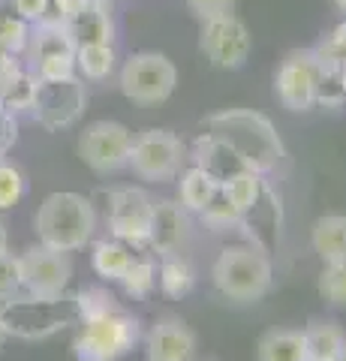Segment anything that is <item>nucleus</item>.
Wrapping results in <instances>:
<instances>
[{"label": "nucleus", "instance_id": "obj_1", "mask_svg": "<svg viewBox=\"0 0 346 361\" xmlns=\"http://www.w3.org/2000/svg\"><path fill=\"white\" fill-rule=\"evenodd\" d=\"M33 229H37L39 244L51 247V250H82L97 229L94 202L79 193H51L37 208Z\"/></svg>", "mask_w": 346, "mask_h": 361}, {"label": "nucleus", "instance_id": "obj_2", "mask_svg": "<svg viewBox=\"0 0 346 361\" xmlns=\"http://www.w3.org/2000/svg\"><path fill=\"white\" fill-rule=\"evenodd\" d=\"M0 319H4L6 337L21 341H46V337L63 331L75 319V304L61 298H33V295H13L0 304Z\"/></svg>", "mask_w": 346, "mask_h": 361}, {"label": "nucleus", "instance_id": "obj_3", "mask_svg": "<svg viewBox=\"0 0 346 361\" xmlns=\"http://www.w3.org/2000/svg\"><path fill=\"white\" fill-rule=\"evenodd\" d=\"M142 341V325L136 316L121 307L106 310L91 319H82V331L75 337V358L79 361H121Z\"/></svg>", "mask_w": 346, "mask_h": 361}, {"label": "nucleus", "instance_id": "obj_4", "mask_svg": "<svg viewBox=\"0 0 346 361\" xmlns=\"http://www.w3.org/2000/svg\"><path fill=\"white\" fill-rule=\"evenodd\" d=\"M214 283L232 301H259L271 289V262L259 247H226L214 262Z\"/></svg>", "mask_w": 346, "mask_h": 361}, {"label": "nucleus", "instance_id": "obj_5", "mask_svg": "<svg viewBox=\"0 0 346 361\" xmlns=\"http://www.w3.org/2000/svg\"><path fill=\"white\" fill-rule=\"evenodd\" d=\"M178 70L163 51H136L121 70V94L136 106H160L175 94Z\"/></svg>", "mask_w": 346, "mask_h": 361}, {"label": "nucleus", "instance_id": "obj_6", "mask_svg": "<svg viewBox=\"0 0 346 361\" xmlns=\"http://www.w3.org/2000/svg\"><path fill=\"white\" fill-rule=\"evenodd\" d=\"M187 160V148L169 130H142L139 135H132L130 142V157L127 166L132 169V175L148 184H163L172 180L181 172V163Z\"/></svg>", "mask_w": 346, "mask_h": 361}, {"label": "nucleus", "instance_id": "obj_7", "mask_svg": "<svg viewBox=\"0 0 346 361\" xmlns=\"http://www.w3.org/2000/svg\"><path fill=\"white\" fill-rule=\"evenodd\" d=\"M328 63L319 58V51H289L274 78L277 99L289 111H310L326 85Z\"/></svg>", "mask_w": 346, "mask_h": 361}, {"label": "nucleus", "instance_id": "obj_8", "mask_svg": "<svg viewBox=\"0 0 346 361\" xmlns=\"http://www.w3.org/2000/svg\"><path fill=\"white\" fill-rule=\"evenodd\" d=\"M85 103H87V94L79 75L58 78V82H39L37 78V94H33V103H30V115L39 127L58 133L79 121Z\"/></svg>", "mask_w": 346, "mask_h": 361}, {"label": "nucleus", "instance_id": "obj_9", "mask_svg": "<svg viewBox=\"0 0 346 361\" xmlns=\"http://www.w3.org/2000/svg\"><path fill=\"white\" fill-rule=\"evenodd\" d=\"M21 289L33 298H61L73 277V259L63 250H51L46 244H33L18 256Z\"/></svg>", "mask_w": 346, "mask_h": 361}, {"label": "nucleus", "instance_id": "obj_10", "mask_svg": "<svg viewBox=\"0 0 346 361\" xmlns=\"http://www.w3.org/2000/svg\"><path fill=\"white\" fill-rule=\"evenodd\" d=\"M199 49H202L205 58L214 66H220V70H238V66H244L250 58L253 37H250L247 25L232 13V16L202 21Z\"/></svg>", "mask_w": 346, "mask_h": 361}, {"label": "nucleus", "instance_id": "obj_11", "mask_svg": "<svg viewBox=\"0 0 346 361\" xmlns=\"http://www.w3.org/2000/svg\"><path fill=\"white\" fill-rule=\"evenodd\" d=\"M132 133L118 121H94L79 135V157L97 175H111L127 166Z\"/></svg>", "mask_w": 346, "mask_h": 361}, {"label": "nucleus", "instance_id": "obj_12", "mask_svg": "<svg viewBox=\"0 0 346 361\" xmlns=\"http://www.w3.org/2000/svg\"><path fill=\"white\" fill-rule=\"evenodd\" d=\"M154 199L139 187H124L109 193V226L118 241L142 244L151 232Z\"/></svg>", "mask_w": 346, "mask_h": 361}, {"label": "nucleus", "instance_id": "obj_13", "mask_svg": "<svg viewBox=\"0 0 346 361\" xmlns=\"http://www.w3.org/2000/svg\"><path fill=\"white\" fill-rule=\"evenodd\" d=\"M144 355L148 361H193L196 334L178 316H163L144 337Z\"/></svg>", "mask_w": 346, "mask_h": 361}, {"label": "nucleus", "instance_id": "obj_14", "mask_svg": "<svg viewBox=\"0 0 346 361\" xmlns=\"http://www.w3.org/2000/svg\"><path fill=\"white\" fill-rule=\"evenodd\" d=\"M184 241H187V214H184V208L175 205V202H154L148 244L160 256H175V253H181Z\"/></svg>", "mask_w": 346, "mask_h": 361}, {"label": "nucleus", "instance_id": "obj_15", "mask_svg": "<svg viewBox=\"0 0 346 361\" xmlns=\"http://www.w3.org/2000/svg\"><path fill=\"white\" fill-rule=\"evenodd\" d=\"M66 27H70L75 45H111L115 42V25H111L109 9L99 0H91V6L82 16H75Z\"/></svg>", "mask_w": 346, "mask_h": 361}, {"label": "nucleus", "instance_id": "obj_16", "mask_svg": "<svg viewBox=\"0 0 346 361\" xmlns=\"http://www.w3.org/2000/svg\"><path fill=\"white\" fill-rule=\"evenodd\" d=\"M314 250L326 262H346V214H328L314 223Z\"/></svg>", "mask_w": 346, "mask_h": 361}, {"label": "nucleus", "instance_id": "obj_17", "mask_svg": "<svg viewBox=\"0 0 346 361\" xmlns=\"http://www.w3.org/2000/svg\"><path fill=\"white\" fill-rule=\"evenodd\" d=\"M27 58L37 63L42 58H54V54H75V39L66 25H33L27 39Z\"/></svg>", "mask_w": 346, "mask_h": 361}, {"label": "nucleus", "instance_id": "obj_18", "mask_svg": "<svg viewBox=\"0 0 346 361\" xmlns=\"http://www.w3.org/2000/svg\"><path fill=\"white\" fill-rule=\"evenodd\" d=\"M256 358L259 361H304L307 358L304 331L277 329V331L262 334L259 346H256Z\"/></svg>", "mask_w": 346, "mask_h": 361}, {"label": "nucleus", "instance_id": "obj_19", "mask_svg": "<svg viewBox=\"0 0 346 361\" xmlns=\"http://www.w3.org/2000/svg\"><path fill=\"white\" fill-rule=\"evenodd\" d=\"M304 346H307V358L334 361L346 349V334H343V329L338 322L314 319L310 329L304 331Z\"/></svg>", "mask_w": 346, "mask_h": 361}, {"label": "nucleus", "instance_id": "obj_20", "mask_svg": "<svg viewBox=\"0 0 346 361\" xmlns=\"http://www.w3.org/2000/svg\"><path fill=\"white\" fill-rule=\"evenodd\" d=\"M132 262V253L124 241H97L94 244V253H91V265L94 271L109 283H118L121 277H124V271L130 268Z\"/></svg>", "mask_w": 346, "mask_h": 361}, {"label": "nucleus", "instance_id": "obj_21", "mask_svg": "<svg viewBox=\"0 0 346 361\" xmlns=\"http://www.w3.org/2000/svg\"><path fill=\"white\" fill-rule=\"evenodd\" d=\"M115 49L111 45H75V75L87 82H103L115 70Z\"/></svg>", "mask_w": 346, "mask_h": 361}, {"label": "nucleus", "instance_id": "obj_22", "mask_svg": "<svg viewBox=\"0 0 346 361\" xmlns=\"http://www.w3.org/2000/svg\"><path fill=\"white\" fill-rule=\"evenodd\" d=\"M217 187H220V180L211 175L208 169H202V166L187 169L181 175V205L187 211H202Z\"/></svg>", "mask_w": 346, "mask_h": 361}, {"label": "nucleus", "instance_id": "obj_23", "mask_svg": "<svg viewBox=\"0 0 346 361\" xmlns=\"http://www.w3.org/2000/svg\"><path fill=\"white\" fill-rule=\"evenodd\" d=\"M220 187H223V193L229 196L232 205L238 208L241 217L256 205V199H259V193H262V180L253 169H241V172L229 175L226 180H220Z\"/></svg>", "mask_w": 346, "mask_h": 361}, {"label": "nucleus", "instance_id": "obj_24", "mask_svg": "<svg viewBox=\"0 0 346 361\" xmlns=\"http://www.w3.org/2000/svg\"><path fill=\"white\" fill-rule=\"evenodd\" d=\"M196 283V274L190 268L187 259L181 256H163V265H160V289L166 292L169 298H184L190 289Z\"/></svg>", "mask_w": 346, "mask_h": 361}, {"label": "nucleus", "instance_id": "obj_25", "mask_svg": "<svg viewBox=\"0 0 346 361\" xmlns=\"http://www.w3.org/2000/svg\"><path fill=\"white\" fill-rule=\"evenodd\" d=\"M118 283L124 286L127 295H132V298H148L154 292V286H157V268H154L151 259L132 256L130 268L124 271V277H121Z\"/></svg>", "mask_w": 346, "mask_h": 361}, {"label": "nucleus", "instance_id": "obj_26", "mask_svg": "<svg viewBox=\"0 0 346 361\" xmlns=\"http://www.w3.org/2000/svg\"><path fill=\"white\" fill-rule=\"evenodd\" d=\"M316 289L331 307L346 310V262H326L322 265Z\"/></svg>", "mask_w": 346, "mask_h": 361}, {"label": "nucleus", "instance_id": "obj_27", "mask_svg": "<svg viewBox=\"0 0 346 361\" xmlns=\"http://www.w3.org/2000/svg\"><path fill=\"white\" fill-rule=\"evenodd\" d=\"M33 94H37V75L25 70L18 78H13V82L0 90V106H4L6 111H13V115H18V111H30Z\"/></svg>", "mask_w": 346, "mask_h": 361}, {"label": "nucleus", "instance_id": "obj_28", "mask_svg": "<svg viewBox=\"0 0 346 361\" xmlns=\"http://www.w3.org/2000/svg\"><path fill=\"white\" fill-rule=\"evenodd\" d=\"M30 39V25L21 21L16 13L0 16V51L4 54H21L27 49Z\"/></svg>", "mask_w": 346, "mask_h": 361}, {"label": "nucleus", "instance_id": "obj_29", "mask_svg": "<svg viewBox=\"0 0 346 361\" xmlns=\"http://www.w3.org/2000/svg\"><path fill=\"white\" fill-rule=\"evenodd\" d=\"M21 196H25V175L13 163L0 160V211L18 205Z\"/></svg>", "mask_w": 346, "mask_h": 361}, {"label": "nucleus", "instance_id": "obj_30", "mask_svg": "<svg viewBox=\"0 0 346 361\" xmlns=\"http://www.w3.org/2000/svg\"><path fill=\"white\" fill-rule=\"evenodd\" d=\"M199 214L205 217V223L217 226V229H220V226H229V223H238V220H241L238 208L232 205L226 193H223V187H217V190H214V196L208 199V205H205L202 211H199Z\"/></svg>", "mask_w": 346, "mask_h": 361}, {"label": "nucleus", "instance_id": "obj_31", "mask_svg": "<svg viewBox=\"0 0 346 361\" xmlns=\"http://www.w3.org/2000/svg\"><path fill=\"white\" fill-rule=\"evenodd\" d=\"M33 75L39 82H58V78H73L75 75V54H54V58H42L33 63Z\"/></svg>", "mask_w": 346, "mask_h": 361}, {"label": "nucleus", "instance_id": "obj_32", "mask_svg": "<svg viewBox=\"0 0 346 361\" xmlns=\"http://www.w3.org/2000/svg\"><path fill=\"white\" fill-rule=\"evenodd\" d=\"M21 292V265L18 256L0 253V304Z\"/></svg>", "mask_w": 346, "mask_h": 361}, {"label": "nucleus", "instance_id": "obj_33", "mask_svg": "<svg viewBox=\"0 0 346 361\" xmlns=\"http://www.w3.org/2000/svg\"><path fill=\"white\" fill-rule=\"evenodd\" d=\"M187 9L199 21H211V18L235 13V0H187Z\"/></svg>", "mask_w": 346, "mask_h": 361}, {"label": "nucleus", "instance_id": "obj_34", "mask_svg": "<svg viewBox=\"0 0 346 361\" xmlns=\"http://www.w3.org/2000/svg\"><path fill=\"white\" fill-rule=\"evenodd\" d=\"M319 58L334 63V66H338L340 61H346V21H340V25L331 30L328 42L319 49Z\"/></svg>", "mask_w": 346, "mask_h": 361}, {"label": "nucleus", "instance_id": "obj_35", "mask_svg": "<svg viewBox=\"0 0 346 361\" xmlns=\"http://www.w3.org/2000/svg\"><path fill=\"white\" fill-rule=\"evenodd\" d=\"M9 4H13L16 16L21 21H27L30 27L39 25V21L46 18V13H49V0H9Z\"/></svg>", "mask_w": 346, "mask_h": 361}, {"label": "nucleus", "instance_id": "obj_36", "mask_svg": "<svg viewBox=\"0 0 346 361\" xmlns=\"http://www.w3.org/2000/svg\"><path fill=\"white\" fill-rule=\"evenodd\" d=\"M16 139H18V121H16L13 111H6L4 106H0V160L9 154Z\"/></svg>", "mask_w": 346, "mask_h": 361}, {"label": "nucleus", "instance_id": "obj_37", "mask_svg": "<svg viewBox=\"0 0 346 361\" xmlns=\"http://www.w3.org/2000/svg\"><path fill=\"white\" fill-rule=\"evenodd\" d=\"M0 253H6V226L0 220Z\"/></svg>", "mask_w": 346, "mask_h": 361}, {"label": "nucleus", "instance_id": "obj_38", "mask_svg": "<svg viewBox=\"0 0 346 361\" xmlns=\"http://www.w3.org/2000/svg\"><path fill=\"white\" fill-rule=\"evenodd\" d=\"M338 75H340V87L346 90V61H340V63H338Z\"/></svg>", "mask_w": 346, "mask_h": 361}, {"label": "nucleus", "instance_id": "obj_39", "mask_svg": "<svg viewBox=\"0 0 346 361\" xmlns=\"http://www.w3.org/2000/svg\"><path fill=\"white\" fill-rule=\"evenodd\" d=\"M4 341H6V329H4V319H0V349H4Z\"/></svg>", "mask_w": 346, "mask_h": 361}, {"label": "nucleus", "instance_id": "obj_40", "mask_svg": "<svg viewBox=\"0 0 346 361\" xmlns=\"http://www.w3.org/2000/svg\"><path fill=\"white\" fill-rule=\"evenodd\" d=\"M331 4H334V6H338V9H340V13H346V0H331Z\"/></svg>", "mask_w": 346, "mask_h": 361}, {"label": "nucleus", "instance_id": "obj_41", "mask_svg": "<svg viewBox=\"0 0 346 361\" xmlns=\"http://www.w3.org/2000/svg\"><path fill=\"white\" fill-rule=\"evenodd\" d=\"M334 361H346V349H343V353H340L338 358H334Z\"/></svg>", "mask_w": 346, "mask_h": 361}, {"label": "nucleus", "instance_id": "obj_42", "mask_svg": "<svg viewBox=\"0 0 346 361\" xmlns=\"http://www.w3.org/2000/svg\"><path fill=\"white\" fill-rule=\"evenodd\" d=\"M304 361H319V358H304Z\"/></svg>", "mask_w": 346, "mask_h": 361}]
</instances>
